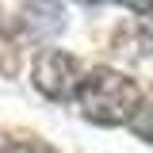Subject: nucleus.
<instances>
[{
    "instance_id": "8",
    "label": "nucleus",
    "mask_w": 153,
    "mask_h": 153,
    "mask_svg": "<svg viewBox=\"0 0 153 153\" xmlns=\"http://www.w3.org/2000/svg\"><path fill=\"white\" fill-rule=\"evenodd\" d=\"M80 4H103V0H80Z\"/></svg>"
},
{
    "instance_id": "1",
    "label": "nucleus",
    "mask_w": 153,
    "mask_h": 153,
    "mask_svg": "<svg viewBox=\"0 0 153 153\" xmlns=\"http://www.w3.org/2000/svg\"><path fill=\"white\" fill-rule=\"evenodd\" d=\"M80 115L92 119L100 126H119V123H130L134 115L142 111V96L126 76L111 73V69H96L84 76V88L76 96Z\"/></svg>"
},
{
    "instance_id": "3",
    "label": "nucleus",
    "mask_w": 153,
    "mask_h": 153,
    "mask_svg": "<svg viewBox=\"0 0 153 153\" xmlns=\"http://www.w3.org/2000/svg\"><path fill=\"white\" fill-rule=\"evenodd\" d=\"M61 27H65V16L54 0H31L23 8V35L31 42H50Z\"/></svg>"
},
{
    "instance_id": "5",
    "label": "nucleus",
    "mask_w": 153,
    "mask_h": 153,
    "mask_svg": "<svg viewBox=\"0 0 153 153\" xmlns=\"http://www.w3.org/2000/svg\"><path fill=\"white\" fill-rule=\"evenodd\" d=\"M0 153H54V149H46L42 142H16V146H4Z\"/></svg>"
},
{
    "instance_id": "6",
    "label": "nucleus",
    "mask_w": 153,
    "mask_h": 153,
    "mask_svg": "<svg viewBox=\"0 0 153 153\" xmlns=\"http://www.w3.org/2000/svg\"><path fill=\"white\" fill-rule=\"evenodd\" d=\"M119 4H126L130 12H153V0H119Z\"/></svg>"
},
{
    "instance_id": "2",
    "label": "nucleus",
    "mask_w": 153,
    "mask_h": 153,
    "mask_svg": "<svg viewBox=\"0 0 153 153\" xmlns=\"http://www.w3.org/2000/svg\"><path fill=\"white\" fill-rule=\"evenodd\" d=\"M84 69L73 54L65 50H46V54L35 61V88L50 100H76L80 88H84Z\"/></svg>"
},
{
    "instance_id": "7",
    "label": "nucleus",
    "mask_w": 153,
    "mask_h": 153,
    "mask_svg": "<svg viewBox=\"0 0 153 153\" xmlns=\"http://www.w3.org/2000/svg\"><path fill=\"white\" fill-rule=\"evenodd\" d=\"M146 27H149V38H153V16H149V23H146Z\"/></svg>"
},
{
    "instance_id": "4",
    "label": "nucleus",
    "mask_w": 153,
    "mask_h": 153,
    "mask_svg": "<svg viewBox=\"0 0 153 153\" xmlns=\"http://www.w3.org/2000/svg\"><path fill=\"white\" fill-rule=\"evenodd\" d=\"M130 126H134L138 134H142L146 142H153V103H146L142 111L134 115V119H130Z\"/></svg>"
}]
</instances>
